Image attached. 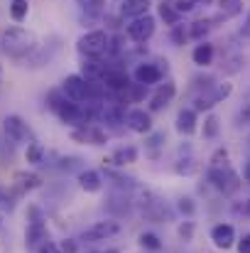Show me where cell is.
<instances>
[{
	"label": "cell",
	"instance_id": "6",
	"mask_svg": "<svg viewBox=\"0 0 250 253\" xmlns=\"http://www.w3.org/2000/svg\"><path fill=\"white\" fill-rule=\"evenodd\" d=\"M118 231H120V224H118L115 219H103V221H96L93 226H88V229L83 231L81 241H91V244H96V241H106V239L115 236Z\"/></svg>",
	"mask_w": 250,
	"mask_h": 253
},
{
	"label": "cell",
	"instance_id": "27",
	"mask_svg": "<svg viewBox=\"0 0 250 253\" xmlns=\"http://www.w3.org/2000/svg\"><path fill=\"white\" fill-rule=\"evenodd\" d=\"M86 140L91 145H106L108 143V133L98 126H86Z\"/></svg>",
	"mask_w": 250,
	"mask_h": 253
},
{
	"label": "cell",
	"instance_id": "41",
	"mask_svg": "<svg viewBox=\"0 0 250 253\" xmlns=\"http://www.w3.org/2000/svg\"><path fill=\"white\" fill-rule=\"evenodd\" d=\"M76 163H79V158H62L59 168L62 169H71V168H76Z\"/></svg>",
	"mask_w": 250,
	"mask_h": 253
},
{
	"label": "cell",
	"instance_id": "39",
	"mask_svg": "<svg viewBox=\"0 0 250 253\" xmlns=\"http://www.w3.org/2000/svg\"><path fill=\"white\" fill-rule=\"evenodd\" d=\"M35 253H59V246H57V244H52V241H47V244H42Z\"/></svg>",
	"mask_w": 250,
	"mask_h": 253
},
{
	"label": "cell",
	"instance_id": "16",
	"mask_svg": "<svg viewBox=\"0 0 250 253\" xmlns=\"http://www.w3.org/2000/svg\"><path fill=\"white\" fill-rule=\"evenodd\" d=\"M76 179H79V187H81L83 192H91V194L101 192V187H103L101 172H96V169H81Z\"/></svg>",
	"mask_w": 250,
	"mask_h": 253
},
{
	"label": "cell",
	"instance_id": "35",
	"mask_svg": "<svg viewBox=\"0 0 250 253\" xmlns=\"http://www.w3.org/2000/svg\"><path fill=\"white\" fill-rule=\"evenodd\" d=\"M174 169H177L179 174H194V172H196V165H194L191 158H186V160H179V163L174 165Z\"/></svg>",
	"mask_w": 250,
	"mask_h": 253
},
{
	"label": "cell",
	"instance_id": "38",
	"mask_svg": "<svg viewBox=\"0 0 250 253\" xmlns=\"http://www.w3.org/2000/svg\"><path fill=\"white\" fill-rule=\"evenodd\" d=\"M172 5H174V10H177L179 15H184V12L194 10V2H191V0H172Z\"/></svg>",
	"mask_w": 250,
	"mask_h": 253
},
{
	"label": "cell",
	"instance_id": "23",
	"mask_svg": "<svg viewBox=\"0 0 250 253\" xmlns=\"http://www.w3.org/2000/svg\"><path fill=\"white\" fill-rule=\"evenodd\" d=\"M44 158H47V150H44L42 143H30L27 145V150H25L27 165H39V163H44Z\"/></svg>",
	"mask_w": 250,
	"mask_h": 253
},
{
	"label": "cell",
	"instance_id": "4",
	"mask_svg": "<svg viewBox=\"0 0 250 253\" xmlns=\"http://www.w3.org/2000/svg\"><path fill=\"white\" fill-rule=\"evenodd\" d=\"M125 30H128V37H130L133 42L143 44V42H147V40L155 35V30H157V20H155L152 15H143V17L133 20Z\"/></svg>",
	"mask_w": 250,
	"mask_h": 253
},
{
	"label": "cell",
	"instance_id": "37",
	"mask_svg": "<svg viewBox=\"0 0 250 253\" xmlns=\"http://www.w3.org/2000/svg\"><path fill=\"white\" fill-rule=\"evenodd\" d=\"M179 236H181L184 241H191V236H194V221H184V224L179 226Z\"/></svg>",
	"mask_w": 250,
	"mask_h": 253
},
{
	"label": "cell",
	"instance_id": "12",
	"mask_svg": "<svg viewBox=\"0 0 250 253\" xmlns=\"http://www.w3.org/2000/svg\"><path fill=\"white\" fill-rule=\"evenodd\" d=\"M101 84L106 86V91H113V93H125L128 86H130V77L125 69H106Z\"/></svg>",
	"mask_w": 250,
	"mask_h": 253
},
{
	"label": "cell",
	"instance_id": "43",
	"mask_svg": "<svg viewBox=\"0 0 250 253\" xmlns=\"http://www.w3.org/2000/svg\"><path fill=\"white\" fill-rule=\"evenodd\" d=\"M243 174H246V182H250V163L246 165V172H243Z\"/></svg>",
	"mask_w": 250,
	"mask_h": 253
},
{
	"label": "cell",
	"instance_id": "19",
	"mask_svg": "<svg viewBox=\"0 0 250 253\" xmlns=\"http://www.w3.org/2000/svg\"><path fill=\"white\" fill-rule=\"evenodd\" d=\"M12 182H15V189H17V194H25V192H32V189H37L42 179H39L35 172H15Z\"/></svg>",
	"mask_w": 250,
	"mask_h": 253
},
{
	"label": "cell",
	"instance_id": "7",
	"mask_svg": "<svg viewBox=\"0 0 250 253\" xmlns=\"http://www.w3.org/2000/svg\"><path fill=\"white\" fill-rule=\"evenodd\" d=\"M125 123L133 133H140V135L152 133V113L145 108H130L125 113Z\"/></svg>",
	"mask_w": 250,
	"mask_h": 253
},
{
	"label": "cell",
	"instance_id": "32",
	"mask_svg": "<svg viewBox=\"0 0 250 253\" xmlns=\"http://www.w3.org/2000/svg\"><path fill=\"white\" fill-rule=\"evenodd\" d=\"M243 64H246V59L241 57V54H233V57H228L226 59V74H236V72H241L243 69Z\"/></svg>",
	"mask_w": 250,
	"mask_h": 253
},
{
	"label": "cell",
	"instance_id": "9",
	"mask_svg": "<svg viewBox=\"0 0 250 253\" xmlns=\"http://www.w3.org/2000/svg\"><path fill=\"white\" fill-rule=\"evenodd\" d=\"M231 91H233V86L228 84V82L218 84V86H216V91H204V93L196 98V106H194V111L199 113V111H209V108H214L218 101L228 98V96H231Z\"/></svg>",
	"mask_w": 250,
	"mask_h": 253
},
{
	"label": "cell",
	"instance_id": "5",
	"mask_svg": "<svg viewBox=\"0 0 250 253\" xmlns=\"http://www.w3.org/2000/svg\"><path fill=\"white\" fill-rule=\"evenodd\" d=\"M62 93L74 101V103H86L88 101V82L83 79L81 74H69L62 82Z\"/></svg>",
	"mask_w": 250,
	"mask_h": 253
},
{
	"label": "cell",
	"instance_id": "24",
	"mask_svg": "<svg viewBox=\"0 0 250 253\" xmlns=\"http://www.w3.org/2000/svg\"><path fill=\"white\" fill-rule=\"evenodd\" d=\"M138 244H140L145 251H162V241H160V236L152 234V231H143L140 239H138Z\"/></svg>",
	"mask_w": 250,
	"mask_h": 253
},
{
	"label": "cell",
	"instance_id": "1",
	"mask_svg": "<svg viewBox=\"0 0 250 253\" xmlns=\"http://www.w3.org/2000/svg\"><path fill=\"white\" fill-rule=\"evenodd\" d=\"M0 49L12 59H27L37 52V37L25 27H7L0 35Z\"/></svg>",
	"mask_w": 250,
	"mask_h": 253
},
{
	"label": "cell",
	"instance_id": "46",
	"mask_svg": "<svg viewBox=\"0 0 250 253\" xmlns=\"http://www.w3.org/2000/svg\"><path fill=\"white\" fill-rule=\"evenodd\" d=\"M106 253H120V251H115V249H110V251H106Z\"/></svg>",
	"mask_w": 250,
	"mask_h": 253
},
{
	"label": "cell",
	"instance_id": "11",
	"mask_svg": "<svg viewBox=\"0 0 250 253\" xmlns=\"http://www.w3.org/2000/svg\"><path fill=\"white\" fill-rule=\"evenodd\" d=\"M177 96V86L174 82H165V84L160 86L152 96H150V103H147V111L150 113H157V111H165L167 106L172 103V98Z\"/></svg>",
	"mask_w": 250,
	"mask_h": 253
},
{
	"label": "cell",
	"instance_id": "47",
	"mask_svg": "<svg viewBox=\"0 0 250 253\" xmlns=\"http://www.w3.org/2000/svg\"><path fill=\"white\" fill-rule=\"evenodd\" d=\"M88 253H96V251H88Z\"/></svg>",
	"mask_w": 250,
	"mask_h": 253
},
{
	"label": "cell",
	"instance_id": "45",
	"mask_svg": "<svg viewBox=\"0 0 250 253\" xmlns=\"http://www.w3.org/2000/svg\"><path fill=\"white\" fill-rule=\"evenodd\" d=\"M243 116H246V118H250V106L246 108V113H243Z\"/></svg>",
	"mask_w": 250,
	"mask_h": 253
},
{
	"label": "cell",
	"instance_id": "44",
	"mask_svg": "<svg viewBox=\"0 0 250 253\" xmlns=\"http://www.w3.org/2000/svg\"><path fill=\"white\" fill-rule=\"evenodd\" d=\"M246 32L250 35V15H248V25H246Z\"/></svg>",
	"mask_w": 250,
	"mask_h": 253
},
{
	"label": "cell",
	"instance_id": "18",
	"mask_svg": "<svg viewBox=\"0 0 250 253\" xmlns=\"http://www.w3.org/2000/svg\"><path fill=\"white\" fill-rule=\"evenodd\" d=\"M138 158H140V150H138L135 145H123V148H118V150L113 153L110 163H113V165H118V168H125V165L138 163Z\"/></svg>",
	"mask_w": 250,
	"mask_h": 253
},
{
	"label": "cell",
	"instance_id": "22",
	"mask_svg": "<svg viewBox=\"0 0 250 253\" xmlns=\"http://www.w3.org/2000/svg\"><path fill=\"white\" fill-rule=\"evenodd\" d=\"M211 20H196L189 25V40H196V42H204V37L211 32Z\"/></svg>",
	"mask_w": 250,
	"mask_h": 253
},
{
	"label": "cell",
	"instance_id": "30",
	"mask_svg": "<svg viewBox=\"0 0 250 253\" xmlns=\"http://www.w3.org/2000/svg\"><path fill=\"white\" fill-rule=\"evenodd\" d=\"M125 96L133 101V103H140L145 96H147V86H143V84H130L128 86V91H125Z\"/></svg>",
	"mask_w": 250,
	"mask_h": 253
},
{
	"label": "cell",
	"instance_id": "10",
	"mask_svg": "<svg viewBox=\"0 0 250 253\" xmlns=\"http://www.w3.org/2000/svg\"><path fill=\"white\" fill-rule=\"evenodd\" d=\"M162 77H165L162 67H157V64H150V62H143V64H138V67H135V72H133V79H135V84H143V86L160 84V82H162Z\"/></svg>",
	"mask_w": 250,
	"mask_h": 253
},
{
	"label": "cell",
	"instance_id": "26",
	"mask_svg": "<svg viewBox=\"0 0 250 253\" xmlns=\"http://www.w3.org/2000/svg\"><path fill=\"white\" fill-rule=\"evenodd\" d=\"M218 133H221V121L216 113H209L204 118V138H218Z\"/></svg>",
	"mask_w": 250,
	"mask_h": 253
},
{
	"label": "cell",
	"instance_id": "15",
	"mask_svg": "<svg viewBox=\"0 0 250 253\" xmlns=\"http://www.w3.org/2000/svg\"><path fill=\"white\" fill-rule=\"evenodd\" d=\"M196 111L194 108H181L177 113V133L179 135H194L196 133Z\"/></svg>",
	"mask_w": 250,
	"mask_h": 253
},
{
	"label": "cell",
	"instance_id": "28",
	"mask_svg": "<svg viewBox=\"0 0 250 253\" xmlns=\"http://www.w3.org/2000/svg\"><path fill=\"white\" fill-rule=\"evenodd\" d=\"M30 12V0H12L10 2V17L15 22H22Z\"/></svg>",
	"mask_w": 250,
	"mask_h": 253
},
{
	"label": "cell",
	"instance_id": "21",
	"mask_svg": "<svg viewBox=\"0 0 250 253\" xmlns=\"http://www.w3.org/2000/svg\"><path fill=\"white\" fill-rule=\"evenodd\" d=\"M157 10H160V17L165 20V25L169 27H174V25H179V20H181V15L174 10V5H172V0H162L160 5H157Z\"/></svg>",
	"mask_w": 250,
	"mask_h": 253
},
{
	"label": "cell",
	"instance_id": "13",
	"mask_svg": "<svg viewBox=\"0 0 250 253\" xmlns=\"http://www.w3.org/2000/svg\"><path fill=\"white\" fill-rule=\"evenodd\" d=\"M2 130H5V135H7L12 143H22V140L30 138V128H27V123H25L20 116H5Z\"/></svg>",
	"mask_w": 250,
	"mask_h": 253
},
{
	"label": "cell",
	"instance_id": "36",
	"mask_svg": "<svg viewBox=\"0 0 250 253\" xmlns=\"http://www.w3.org/2000/svg\"><path fill=\"white\" fill-rule=\"evenodd\" d=\"M59 251L62 253H79V241L76 239H64L59 244Z\"/></svg>",
	"mask_w": 250,
	"mask_h": 253
},
{
	"label": "cell",
	"instance_id": "31",
	"mask_svg": "<svg viewBox=\"0 0 250 253\" xmlns=\"http://www.w3.org/2000/svg\"><path fill=\"white\" fill-rule=\"evenodd\" d=\"M169 37H172V42H174L177 47H181V44L189 40V30H184V25H174L172 32H169Z\"/></svg>",
	"mask_w": 250,
	"mask_h": 253
},
{
	"label": "cell",
	"instance_id": "3",
	"mask_svg": "<svg viewBox=\"0 0 250 253\" xmlns=\"http://www.w3.org/2000/svg\"><path fill=\"white\" fill-rule=\"evenodd\" d=\"M209 182L218 189V192H223V194H233L238 187H241V179H238V174L233 172L231 168H223V169H216V168H209Z\"/></svg>",
	"mask_w": 250,
	"mask_h": 253
},
{
	"label": "cell",
	"instance_id": "8",
	"mask_svg": "<svg viewBox=\"0 0 250 253\" xmlns=\"http://www.w3.org/2000/svg\"><path fill=\"white\" fill-rule=\"evenodd\" d=\"M49 241V231H47V224L42 219H32L27 224V231H25V246L30 251H37L42 244Z\"/></svg>",
	"mask_w": 250,
	"mask_h": 253
},
{
	"label": "cell",
	"instance_id": "29",
	"mask_svg": "<svg viewBox=\"0 0 250 253\" xmlns=\"http://www.w3.org/2000/svg\"><path fill=\"white\" fill-rule=\"evenodd\" d=\"M209 163H211V168H216V169L231 168V165H228V163H231V158H228V150H226V148H216Z\"/></svg>",
	"mask_w": 250,
	"mask_h": 253
},
{
	"label": "cell",
	"instance_id": "20",
	"mask_svg": "<svg viewBox=\"0 0 250 253\" xmlns=\"http://www.w3.org/2000/svg\"><path fill=\"white\" fill-rule=\"evenodd\" d=\"M191 59H194V64H196V67H209V64L214 62V44L204 40L201 44H196V47H194Z\"/></svg>",
	"mask_w": 250,
	"mask_h": 253
},
{
	"label": "cell",
	"instance_id": "25",
	"mask_svg": "<svg viewBox=\"0 0 250 253\" xmlns=\"http://www.w3.org/2000/svg\"><path fill=\"white\" fill-rule=\"evenodd\" d=\"M218 10L223 17H236L243 12V0H218Z\"/></svg>",
	"mask_w": 250,
	"mask_h": 253
},
{
	"label": "cell",
	"instance_id": "2",
	"mask_svg": "<svg viewBox=\"0 0 250 253\" xmlns=\"http://www.w3.org/2000/svg\"><path fill=\"white\" fill-rule=\"evenodd\" d=\"M108 42H110V37L106 35V30H88V32H83L81 37H79L76 49H79V54H83V57L96 59V57H101V54L108 52Z\"/></svg>",
	"mask_w": 250,
	"mask_h": 253
},
{
	"label": "cell",
	"instance_id": "14",
	"mask_svg": "<svg viewBox=\"0 0 250 253\" xmlns=\"http://www.w3.org/2000/svg\"><path fill=\"white\" fill-rule=\"evenodd\" d=\"M211 241H214L216 249L228 251V249L236 246V229H233L231 224H216V226L211 229Z\"/></svg>",
	"mask_w": 250,
	"mask_h": 253
},
{
	"label": "cell",
	"instance_id": "17",
	"mask_svg": "<svg viewBox=\"0 0 250 253\" xmlns=\"http://www.w3.org/2000/svg\"><path fill=\"white\" fill-rule=\"evenodd\" d=\"M150 5H152L150 0H123V5H120V15H123V17H133V20H138V17L147 15Z\"/></svg>",
	"mask_w": 250,
	"mask_h": 253
},
{
	"label": "cell",
	"instance_id": "40",
	"mask_svg": "<svg viewBox=\"0 0 250 253\" xmlns=\"http://www.w3.org/2000/svg\"><path fill=\"white\" fill-rule=\"evenodd\" d=\"M236 249H238V253H250V234L243 236V239L236 244Z\"/></svg>",
	"mask_w": 250,
	"mask_h": 253
},
{
	"label": "cell",
	"instance_id": "42",
	"mask_svg": "<svg viewBox=\"0 0 250 253\" xmlns=\"http://www.w3.org/2000/svg\"><path fill=\"white\" fill-rule=\"evenodd\" d=\"M194 5H214V0H191Z\"/></svg>",
	"mask_w": 250,
	"mask_h": 253
},
{
	"label": "cell",
	"instance_id": "33",
	"mask_svg": "<svg viewBox=\"0 0 250 253\" xmlns=\"http://www.w3.org/2000/svg\"><path fill=\"white\" fill-rule=\"evenodd\" d=\"M0 207H2V209H7V211H10V209H15V194H12L5 184H0Z\"/></svg>",
	"mask_w": 250,
	"mask_h": 253
},
{
	"label": "cell",
	"instance_id": "34",
	"mask_svg": "<svg viewBox=\"0 0 250 253\" xmlns=\"http://www.w3.org/2000/svg\"><path fill=\"white\" fill-rule=\"evenodd\" d=\"M177 207H179V211H181L184 216H194V211H196V202H194L191 197H181Z\"/></svg>",
	"mask_w": 250,
	"mask_h": 253
}]
</instances>
